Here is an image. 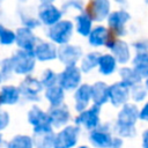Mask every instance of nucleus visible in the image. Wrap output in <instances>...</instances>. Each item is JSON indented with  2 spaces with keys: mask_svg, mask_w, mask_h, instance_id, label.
I'll return each mask as SVG.
<instances>
[{
  "mask_svg": "<svg viewBox=\"0 0 148 148\" xmlns=\"http://www.w3.org/2000/svg\"><path fill=\"white\" fill-rule=\"evenodd\" d=\"M139 109L135 103L128 102L123 105L112 125L114 135L123 139H131L136 135V123L139 120Z\"/></svg>",
  "mask_w": 148,
  "mask_h": 148,
  "instance_id": "1",
  "label": "nucleus"
},
{
  "mask_svg": "<svg viewBox=\"0 0 148 148\" xmlns=\"http://www.w3.org/2000/svg\"><path fill=\"white\" fill-rule=\"evenodd\" d=\"M75 32L74 22L67 18H62L54 25L46 29L45 34L50 42L54 43L57 46L68 44Z\"/></svg>",
  "mask_w": 148,
  "mask_h": 148,
  "instance_id": "2",
  "label": "nucleus"
},
{
  "mask_svg": "<svg viewBox=\"0 0 148 148\" xmlns=\"http://www.w3.org/2000/svg\"><path fill=\"white\" fill-rule=\"evenodd\" d=\"M9 59H10V62L14 69V74L16 75L29 76L34 73L36 68L37 60L35 58L34 52L23 51V50L17 49L10 54Z\"/></svg>",
  "mask_w": 148,
  "mask_h": 148,
  "instance_id": "3",
  "label": "nucleus"
},
{
  "mask_svg": "<svg viewBox=\"0 0 148 148\" xmlns=\"http://www.w3.org/2000/svg\"><path fill=\"white\" fill-rule=\"evenodd\" d=\"M27 120L32 128V135L54 132V128L51 125L47 111L43 110L37 104H32V106L28 110Z\"/></svg>",
  "mask_w": 148,
  "mask_h": 148,
  "instance_id": "4",
  "label": "nucleus"
},
{
  "mask_svg": "<svg viewBox=\"0 0 148 148\" xmlns=\"http://www.w3.org/2000/svg\"><path fill=\"white\" fill-rule=\"evenodd\" d=\"M18 89L22 99L25 102H31L32 104L40 102L42 94L44 92V87L40 83L39 79L32 75L24 76V79L18 84Z\"/></svg>",
  "mask_w": 148,
  "mask_h": 148,
  "instance_id": "5",
  "label": "nucleus"
},
{
  "mask_svg": "<svg viewBox=\"0 0 148 148\" xmlns=\"http://www.w3.org/2000/svg\"><path fill=\"white\" fill-rule=\"evenodd\" d=\"M82 128L75 124H69L56 132L53 148H75L79 146Z\"/></svg>",
  "mask_w": 148,
  "mask_h": 148,
  "instance_id": "6",
  "label": "nucleus"
},
{
  "mask_svg": "<svg viewBox=\"0 0 148 148\" xmlns=\"http://www.w3.org/2000/svg\"><path fill=\"white\" fill-rule=\"evenodd\" d=\"M82 75L79 66H67L58 73V84L65 91H74L82 84Z\"/></svg>",
  "mask_w": 148,
  "mask_h": 148,
  "instance_id": "7",
  "label": "nucleus"
},
{
  "mask_svg": "<svg viewBox=\"0 0 148 148\" xmlns=\"http://www.w3.org/2000/svg\"><path fill=\"white\" fill-rule=\"evenodd\" d=\"M101 110L102 108L101 106H97V105H91L89 106L87 110L77 113L73 121L76 126L90 132L95 128H97L102 121H101Z\"/></svg>",
  "mask_w": 148,
  "mask_h": 148,
  "instance_id": "8",
  "label": "nucleus"
},
{
  "mask_svg": "<svg viewBox=\"0 0 148 148\" xmlns=\"http://www.w3.org/2000/svg\"><path fill=\"white\" fill-rule=\"evenodd\" d=\"M114 133L110 123L101 124L97 128L88 132V141L92 148H109Z\"/></svg>",
  "mask_w": 148,
  "mask_h": 148,
  "instance_id": "9",
  "label": "nucleus"
},
{
  "mask_svg": "<svg viewBox=\"0 0 148 148\" xmlns=\"http://www.w3.org/2000/svg\"><path fill=\"white\" fill-rule=\"evenodd\" d=\"M131 20V14L125 9L112 10L106 20V27L114 37L121 38L127 34V24Z\"/></svg>",
  "mask_w": 148,
  "mask_h": 148,
  "instance_id": "10",
  "label": "nucleus"
},
{
  "mask_svg": "<svg viewBox=\"0 0 148 148\" xmlns=\"http://www.w3.org/2000/svg\"><path fill=\"white\" fill-rule=\"evenodd\" d=\"M106 49L121 66H125L132 60V46L121 38L113 37L106 45Z\"/></svg>",
  "mask_w": 148,
  "mask_h": 148,
  "instance_id": "11",
  "label": "nucleus"
},
{
  "mask_svg": "<svg viewBox=\"0 0 148 148\" xmlns=\"http://www.w3.org/2000/svg\"><path fill=\"white\" fill-rule=\"evenodd\" d=\"M83 57L82 47L76 44H65L58 46V61L61 62L65 67L67 66H77Z\"/></svg>",
  "mask_w": 148,
  "mask_h": 148,
  "instance_id": "12",
  "label": "nucleus"
},
{
  "mask_svg": "<svg viewBox=\"0 0 148 148\" xmlns=\"http://www.w3.org/2000/svg\"><path fill=\"white\" fill-rule=\"evenodd\" d=\"M131 101V88L123 81L109 84V103L113 108H121Z\"/></svg>",
  "mask_w": 148,
  "mask_h": 148,
  "instance_id": "13",
  "label": "nucleus"
},
{
  "mask_svg": "<svg viewBox=\"0 0 148 148\" xmlns=\"http://www.w3.org/2000/svg\"><path fill=\"white\" fill-rule=\"evenodd\" d=\"M37 17L42 25L50 28L62 20L64 12L61 8L57 7L54 3H44L39 5L37 8Z\"/></svg>",
  "mask_w": 148,
  "mask_h": 148,
  "instance_id": "14",
  "label": "nucleus"
},
{
  "mask_svg": "<svg viewBox=\"0 0 148 148\" xmlns=\"http://www.w3.org/2000/svg\"><path fill=\"white\" fill-rule=\"evenodd\" d=\"M51 125L53 128L60 130L67 125H69L72 120V113L69 108L66 104H61L59 106H49L46 110Z\"/></svg>",
  "mask_w": 148,
  "mask_h": 148,
  "instance_id": "15",
  "label": "nucleus"
},
{
  "mask_svg": "<svg viewBox=\"0 0 148 148\" xmlns=\"http://www.w3.org/2000/svg\"><path fill=\"white\" fill-rule=\"evenodd\" d=\"M15 32H16L15 45L17 46V49L23 50V51L34 52L37 43L39 42L35 31L29 29V28H25V27L21 25L15 30Z\"/></svg>",
  "mask_w": 148,
  "mask_h": 148,
  "instance_id": "16",
  "label": "nucleus"
},
{
  "mask_svg": "<svg viewBox=\"0 0 148 148\" xmlns=\"http://www.w3.org/2000/svg\"><path fill=\"white\" fill-rule=\"evenodd\" d=\"M114 36L112 35V32L106 25L97 24L92 28L87 39H88V44L91 47L98 49V47H106V45L110 43V40Z\"/></svg>",
  "mask_w": 148,
  "mask_h": 148,
  "instance_id": "17",
  "label": "nucleus"
},
{
  "mask_svg": "<svg viewBox=\"0 0 148 148\" xmlns=\"http://www.w3.org/2000/svg\"><path fill=\"white\" fill-rule=\"evenodd\" d=\"M34 54L37 61L39 62H50L53 60L58 59V46L50 42L49 39L46 40H40L37 43L35 50H34Z\"/></svg>",
  "mask_w": 148,
  "mask_h": 148,
  "instance_id": "18",
  "label": "nucleus"
},
{
  "mask_svg": "<svg viewBox=\"0 0 148 148\" xmlns=\"http://www.w3.org/2000/svg\"><path fill=\"white\" fill-rule=\"evenodd\" d=\"M94 22L106 21L111 14V0H91L86 9Z\"/></svg>",
  "mask_w": 148,
  "mask_h": 148,
  "instance_id": "19",
  "label": "nucleus"
},
{
  "mask_svg": "<svg viewBox=\"0 0 148 148\" xmlns=\"http://www.w3.org/2000/svg\"><path fill=\"white\" fill-rule=\"evenodd\" d=\"M74 110L80 113L92 105L91 99V84L82 83L77 89L74 90Z\"/></svg>",
  "mask_w": 148,
  "mask_h": 148,
  "instance_id": "20",
  "label": "nucleus"
},
{
  "mask_svg": "<svg viewBox=\"0 0 148 148\" xmlns=\"http://www.w3.org/2000/svg\"><path fill=\"white\" fill-rule=\"evenodd\" d=\"M74 28L75 32L82 37H88L94 28V20L88 14L87 10L77 13L74 17Z\"/></svg>",
  "mask_w": 148,
  "mask_h": 148,
  "instance_id": "21",
  "label": "nucleus"
},
{
  "mask_svg": "<svg viewBox=\"0 0 148 148\" xmlns=\"http://www.w3.org/2000/svg\"><path fill=\"white\" fill-rule=\"evenodd\" d=\"M118 69H119V64L110 52L101 53L97 65V71L99 74L104 76H110L116 72H118Z\"/></svg>",
  "mask_w": 148,
  "mask_h": 148,
  "instance_id": "22",
  "label": "nucleus"
},
{
  "mask_svg": "<svg viewBox=\"0 0 148 148\" xmlns=\"http://www.w3.org/2000/svg\"><path fill=\"white\" fill-rule=\"evenodd\" d=\"M22 99L18 86L5 84L0 88V106L3 105H15Z\"/></svg>",
  "mask_w": 148,
  "mask_h": 148,
  "instance_id": "23",
  "label": "nucleus"
},
{
  "mask_svg": "<svg viewBox=\"0 0 148 148\" xmlns=\"http://www.w3.org/2000/svg\"><path fill=\"white\" fill-rule=\"evenodd\" d=\"M91 99L92 104L103 106L109 103V84L104 81H96L91 84Z\"/></svg>",
  "mask_w": 148,
  "mask_h": 148,
  "instance_id": "24",
  "label": "nucleus"
},
{
  "mask_svg": "<svg viewBox=\"0 0 148 148\" xmlns=\"http://www.w3.org/2000/svg\"><path fill=\"white\" fill-rule=\"evenodd\" d=\"M43 97L49 103L50 106H59L61 104H65V97L66 91L59 86L56 84L50 88H45L43 92Z\"/></svg>",
  "mask_w": 148,
  "mask_h": 148,
  "instance_id": "25",
  "label": "nucleus"
},
{
  "mask_svg": "<svg viewBox=\"0 0 148 148\" xmlns=\"http://www.w3.org/2000/svg\"><path fill=\"white\" fill-rule=\"evenodd\" d=\"M118 74L120 77V81H123L125 84H127L130 88L133 86H136L139 83H142V77L136 73V71L132 66H121L118 69Z\"/></svg>",
  "mask_w": 148,
  "mask_h": 148,
  "instance_id": "26",
  "label": "nucleus"
},
{
  "mask_svg": "<svg viewBox=\"0 0 148 148\" xmlns=\"http://www.w3.org/2000/svg\"><path fill=\"white\" fill-rule=\"evenodd\" d=\"M131 66L136 71L142 80L148 79V52L134 53L131 60Z\"/></svg>",
  "mask_w": 148,
  "mask_h": 148,
  "instance_id": "27",
  "label": "nucleus"
},
{
  "mask_svg": "<svg viewBox=\"0 0 148 148\" xmlns=\"http://www.w3.org/2000/svg\"><path fill=\"white\" fill-rule=\"evenodd\" d=\"M99 56H101V52H98V51H90V52L83 54V57L79 64V67L83 74H88L97 68Z\"/></svg>",
  "mask_w": 148,
  "mask_h": 148,
  "instance_id": "28",
  "label": "nucleus"
},
{
  "mask_svg": "<svg viewBox=\"0 0 148 148\" xmlns=\"http://www.w3.org/2000/svg\"><path fill=\"white\" fill-rule=\"evenodd\" d=\"M6 148H36L32 135L29 134H16L12 136L5 145Z\"/></svg>",
  "mask_w": 148,
  "mask_h": 148,
  "instance_id": "29",
  "label": "nucleus"
},
{
  "mask_svg": "<svg viewBox=\"0 0 148 148\" xmlns=\"http://www.w3.org/2000/svg\"><path fill=\"white\" fill-rule=\"evenodd\" d=\"M18 17H20V22H21L22 27L29 28L31 30H35L39 25H42L38 17H37V14L32 15V13L29 12L28 9H25V8L18 9Z\"/></svg>",
  "mask_w": 148,
  "mask_h": 148,
  "instance_id": "30",
  "label": "nucleus"
},
{
  "mask_svg": "<svg viewBox=\"0 0 148 148\" xmlns=\"http://www.w3.org/2000/svg\"><path fill=\"white\" fill-rule=\"evenodd\" d=\"M32 138H34L36 148H53L54 147L56 132H49V133L32 135Z\"/></svg>",
  "mask_w": 148,
  "mask_h": 148,
  "instance_id": "31",
  "label": "nucleus"
},
{
  "mask_svg": "<svg viewBox=\"0 0 148 148\" xmlns=\"http://www.w3.org/2000/svg\"><path fill=\"white\" fill-rule=\"evenodd\" d=\"M38 79H39L40 83L43 84L44 89L58 84V73L56 71H53L52 68H45L40 73V76Z\"/></svg>",
  "mask_w": 148,
  "mask_h": 148,
  "instance_id": "32",
  "label": "nucleus"
},
{
  "mask_svg": "<svg viewBox=\"0 0 148 148\" xmlns=\"http://www.w3.org/2000/svg\"><path fill=\"white\" fill-rule=\"evenodd\" d=\"M16 40V32L8 27L0 23V45L10 46L14 45Z\"/></svg>",
  "mask_w": 148,
  "mask_h": 148,
  "instance_id": "33",
  "label": "nucleus"
},
{
  "mask_svg": "<svg viewBox=\"0 0 148 148\" xmlns=\"http://www.w3.org/2000/svg\"><path fill=\"white\" fill-rule=\"evenodd\" d=\"M148 97V91L143 83L131 87V101L132 103H143Z\"/></svg>",
  "mask_w": 148,
  "mask_h": 148,
  "instance_id": "34",
  "label": "nucleus"
},
{
  "mask_svg": "<svg viewBox=\"0 0 148 148\" xmlns=\"http://www.w3.org/2000/svg\"><path fill=\"white\" fill-rule=\"evenodd\" d=\"M61 10L64 12V14L73 10L81 13L84 10V1L83 0H65L61 5Z\"/></svg>",
  "mask_w": 148,
  "mask_h": 148,
  "instance_id": "35",
  "label": "nucleus"
},
{
  "mask_svg": "<svg viewBox=\"0 0 148 148\" xmlns=\"http://www.w3.org/2000/svg\"><path fill=\"white\" fill-rule=\"evenodd\" d=\"M0 73L2 75L3 81L10 80L12 76L14 75V69H13V66H12V62H10L9 57L0 60Z\"/></svg>",
  "mask_w": 148,
  "mask_h": 148,
  "instance_id": "36",
  "label": "nucleus"
},
{
  "mask_svg": "<svg viewBox=\"0 0 148 148\" xmlns=\"http://www.w3.org/2000/svg\"><path fill=\"white\" fill-rule=\"evenodd\" d=\"M132 49L134 50V53L140 52H148V39H138L131 44Z\"/></svg>",
  "mask_w": 148,
  "mask_h": 148,
  "instance_id": "37",
  "label": "nucleus"
},
{
  "mask_svg": "<svg viewBox=\"0 0 148 148\" xmlns=\"http://www.w3.org/2000/svg\"><path fill=\"white\" fill-rule=\"evenodd\" d=\"M9 123H10V116L8 111H6L0 106V133H2V131H5L8 127Z\"/></svg>",
  "mask_w": 148,
  "mask_h": 148,
  "instance_id": "38",
  "label": "nucleus"
},
{
  "mask_svg": "<svg viewBox=\"0 0 148 148\" xmlns=\"http://www.w3.org/2000/svg\"><path fill=\"white\" fill-rule=\"evenodd\" d=\"M139 120L148 123V101H146L139 109Z\"/></svg>",
  "mask_w": 148,
  "mask_h": 148,
  "instance_id": "39",
  "label": "nucleus"
},
{
  "mask_svg": "<svg viewBox=\"0 0 148 148\" xmlns=\"http://www.w3.org/2000/svg\"><path fill=\"white\" fill-rule=\"evenodd\" d=\"M123 146H124V139L120 138V136L114 135L113 140L111 142V146L109 148H123Z\"/></svg>",
  "mask_w": 148,
  "mask_h": 148,
  "instance_id": "40",
  "label": "nucleus"
},
{
  "mask_svg": "<svg viewBox=\"0 0 148 148\" xmlns=\"http://www.w3.org/2000/svg\"><path fill=\"white\" fill-rule=\"evenodd\" d=\"M141 148H148V128H146L141 134Z\"/></svg>",
  "mask_w": 148,
  "mask_h": 148,
  "instance_id": "41",
  "label": "nucleus"
},
{
  "mask_svg": "<svg viewBox=\"0 0 148 148\" xmlns=\"http://www.w3.org/2000/svg\"><path fill=\"white\" fill-rule=\"evenodd\" d=\"M5 145H6V141H5V139H3V135L0 133V148L5 147Z\"/></svg>",
  "mask_w": 148,
  "mask_h": 148,
  "instance_id": "42",
  "label": "nucleus"
},
{
  "mask_svg": "<svg viewBox=\"0 0 148 148\" xmlns=\"http://www.w3.org/2000/svg\"><path fill=\"white\" fill-rule=\"evenodd\" d=\"M40 2V5H44V3H54L56 0H38Z\"/></svg>",
  "mask_w": 148,
  "mask_h": 148,
  "instance_id": "43",
  "label": "nucleus"
},
{
  "mask_svg": "<svg viewBox=\"0 0 148 148\" xmlns=\"http://www.w3.org/2000/svg\"><path fill=\"white\" fill-rule=\"evenodd\" d=\"M75 148H92V147L89 146V145H79V146L75 147Z\"/></svg>",
  "mask_w": 148,
  "mask_h": 148,
  "instance_id": "44",
  "label": "nucleus"
},
{
  "mask_svg": "<svg viewBox=\"0 0 148 148\" xmlns=\"http://www.w3.org/2000/svg\"><path fill=\"white\" fill-rule=\"evenodd\" d=\"M112 1H114V2H117V3H119V5H123V3L126 2V0H112Z\"/></svg>",
  "mask_w": 148,
  "mask_h": 148,
  "instance_id": "45",
  "label": "nucleus"
},
{
  "mask_svg": "<svg viewBox=\"0 0 148 148\" xmlns=\"http://www.w3.org/2000/svg\"><path fill=\"white\" fill-rule=\"evenodd\" d=\"M143 84H145V87H146V89H147V91H148V79H146V80H145Z\"/></svg>",
  "mask_w": 148,
  "mask_h": 148,
  "instance_id": "46",
  "label": "nucleus"
},
{
  "mask_svg": "<svg viewBox=\"0 0 148 148\" xmlns=\"http://www.w3.org/2000/svg\"><path fill=\"white\" fill-rule=\"evenodd\" d=\"M2 81H3V79H2V75H1V73H0V86H1Z\"/></svg>",
  "mask_w": 148,
  "mask_h": 148,
  "instance_id": "47",
  "label": "nucleus"
},
{
  "mask_svg": "<svg viewBox=\"0 0 148 148\" xmlns=\"http://www.w3.org/2000/svg\"><path fill=\"white\" fill-rule=\"evenodd\" d=\"M18 2H25V1H28V0H17Z\"/></svg>",
  "mask_w": 148,
  "mask_h": 148,
  "instance_id": "48",
  "label": "nucleus"
},
{
  "mask_svg": "<svg viewBox=\"0 0 148 148\" xmlns=\"http://www.w3.org/2000/svg\"><path fill=\"white\" fill-rule=\"evenodd\" d=\"M143 1H145V3H146V5H148V0H143Z\"/></svg>",
  "mask_w": 148,
  "mask_h": 148,
  "instance_id": "49",
  "label": "nucleus"
},
{
  "mask_svg": "<svg viewBox=\"0 0 148 148\" xmlns=\"http://www.w3.org/2000/svg\"><path fill=\"white\" fill-rule=\"evenodd\" d=\"M0 1H2V0H0Z\"/></svg>",
  "mask_w": 148,
  "mask_h": 148,
  "instance_id": "50",
  "label": "nucleus"
}]
</instances>
